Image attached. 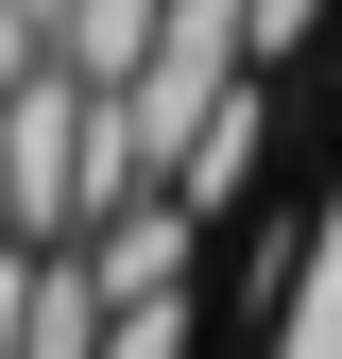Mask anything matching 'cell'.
I'll return each mask as SVG.
<instances>
[{"mask_svg":"<svg viewBox=\"0 0 342 359\" xmlns=\"http://www.w3.org/2000/svg\"><path fill=\"white\" fill-rule=\"evenodd\" d=\"M0 222H18V189H0Z\"/></svg>","mask_w":342,"mask_h":359,"instance_id":"1","label":"cell"}]
</instances>
